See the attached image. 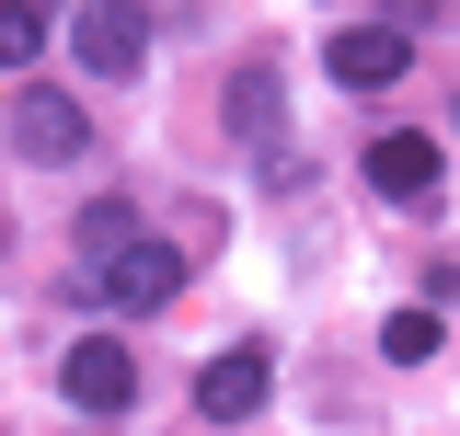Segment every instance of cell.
<instances>
[{
    "label": "cell",
    "mask_w": 460,
    "mask_h": 436,
    "mask_svg": "<svg viewBox=\"0 0 460 436\" xmlns=\"http://www.w3.org/2000/svg\"><path fill=\"white\" fill-rule=\"evenodd\" d=\"M184 287V253L138 207H81L69 230V299H104V310H162Z\"/></svg>",
    "instance_id": "cell-1"
},
{
    "label": "cell",
    "mask_w": 460,
    "mask_h": 436,
    "mask_svg": "<svg viewBox=\"0 0 460 436\" xmlns=\"http://www.w3.org/2000/svg\"><path fill=\"white\" fill-rule=\"evenodd\" d=\"M219 115H230V138L265 161V184H299V150H288V81L265 69V57L230 69V104H219Z\"/></svg>",
    "instance_id": "cell-2"
},
{
    "label": "cell",
    "mask_w": 460,
    "mask_h": 436,
    "mask_svg": "<svg viewBox=\"0 0 460 436\" xmlns=\"http://www.w3.org/2000/svg\"><path fill=\"white\" fill-rule=\"evenodd\" d=\"M81 69H104V81H138V57H150V12H115V0H81L69 23H58Z\"/></svg>",
    "instance_id": "cell-3"
},
{
    "label": "cell",
    "mask_w": 460,
    "mask_h": 436,
    "mask_svg": "<svg viewBox=\"0 0 460 436\" xmlns=\"http://www.w3.org/2000/svg\"><path fill=\"white\" fill-rule=\"evenodd\" d=\"M58 390H69L81 414H127V402H138V356H127L115 333H81V344L58 356Z\"/></svg>",
    "instance_id": "cell-4"
},
{
    "label": "cell",
    "mask_w": 460,
    "mask_h": 436,
    "mask_svg": "<svg viewBox=\"0 0 460 436\" xmlns=\"http://www.w3.org/2000/svg\"><path fill=\"white\" fill-rule=\"evenodd\" d=\"M323 69H334L345 92H392L402 69H414V23H345L334 47H323Z\"/></svg>",
    "instance_id": "cell-5"
},
{
    "label": "cell",
    "mask_w": 460,
    "mask_h": 436,
    "mask_svg": "<svg viewBox=\"0 0 460 436\" xmlns=\"http://www.w3.org/2000/svg\"><path fill=\"white\" fill-rule=\"evenodd\" d=\"M438 138H414V126H380V138H368V184H380V196H392V207H438Z\"/></svg>",
    "instance_id": "cell-6"
},
{
    "label": "cell",
    "mask_w": 460,
    "mask_h": 436,
    "mask_svg": "<svg viewBox=\"0 0 460 436\" xmlns=\"http://www.w3.org/2000/svg\"><path fill=\"white\" fill-rule=\"evenodd\" d=\"M12 150H23V161H81L93 126H81L69 92H23V104H12Z\"/></svg>",
    "instance_id": "cell-7"
},
{
    "label": "cell",
    "mask_w": 460,
    "mask_h": 436,
    "mask_svg": "<svg viewBox=\"0 0 460 436\" xmlns=\"http://www.w3.org/2000/svg\"><path fill=\"white\" fill-rule=\"evenodd\" d=\"M196 414L208 425H242V414H265V344H230L196 368Z\"/></svg>",
    "instance_id": "cell-8"
},
{
    "label": "cell",
    "mask_w": 460,
    "mask_h": 436,
    "mask_svg": "<svg viewBox=\"0 0 460 436\" xmlns=\"http://www.w3.org/2000/svg\"><path fill=\"white\" fill-rule=\"evenodd\" d=\"M380 356H392V368H426V356H438V310H392V322H380Z\"/></svg>",
    "instance_id": "cell-9"
},
{
    "label": "cell",
    "mask_w": 460,
    "mask_h": 436,
    "mask_svg": "<svg viewBox=\"0 0 460 436\" xmlns=\"http://www.w3.org/2000/svg\"><path fill=\"white\" fill-rule=\"evenodd\" d=\"M23 57H47V12H12L0 0V69H23Z\"/></svg>",
    "instance_id": "cell-10"
}]
</instances>
